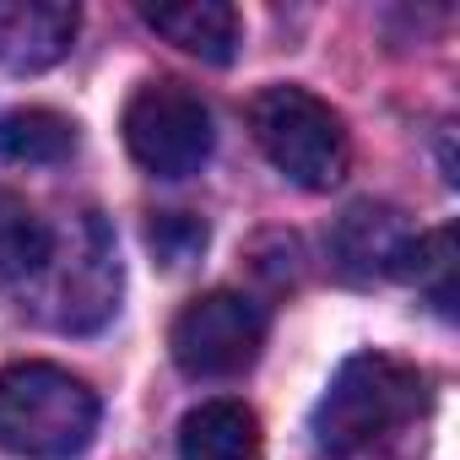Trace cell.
Segmentation results:
<instances>
[{
	"instance_id": "cell-1",
	"label": "cell",
	"mask_w": 460,
	"mask_h": 460,
	"mask_svg": "<svg viewBox=\"0 0 460 460\" xmlns=\"http://www.w3.org/2000/svg\"><path fill=\"white\" fill-rule=\"evenodd\" d=\"M422 406H428V379L411 363L390 352H358L331 374L325 395L314 401L309 444L320 460H358L390 433L411 428Z\"/></svg>"
},
{
	"instance_id": "cell-2",
	"label": "cell",
	"mask_w": 460,
	"mask_h": 460,
	"mask_svg": "<svg viewBox=\"0 0 460 460\" xmlns=\"http://www.w3.org/2000/svg\"><path fill=\"white\" fill-rule=\"evenodd\" d=\"M33 288V314L66 336H93L114 320L119 309V250H114V227L98 211L71 217L60 234L49 239V255L39 266Z\"/></svg>"
},
{
	"instance_id": "cell-3",
	"label": "cell",
	"mask_w": 460,
	"mask_h": 460,
	"mask_svg": "<svg viewBox=\"0 0 460 460\" xmlns=\"http://www.w3.org/2000/svg\"><path fill=\"white\" fill-rule=\"evenodd\" d=\"M98 433V395L55 363L0 368V449L17 460H71Z\"/></svg>"
},
{
	"instance_id": "cell-4",
	"label": "cell",
	"mask_w": 460,
	"mask_h": 460,
	"mask_svg": "<svg viewBox=\"0 0 460 460\" xmlns=\"http://www.w3.org/2000/svg\"><path fill=\"white\" fill-rule=\"evenodd\" d=\"M250 130L255 146L271 157L277 173H288L298 190H336L352 168V141L341 114L314 98L309 87H261L250 98Z\"/></svg>"
},
{
	"instance_id": "cell-5",
	"label": "cell",
	"mask_w": 460,
	"mask_h": 460,
	"mask_svg": "<svg viewBox=\"0 0 460 460\" xmlns=\"http://www.w3.org/2000/svg\"><path fill=\"white\" fill-rule=\"evenodd\" d=\"M211 109L184 82H146L125 103V146L157 179H190L211 157Z\"/></svg>"
},
{
	"instance_id": "cell-6",
	"label": "cell",
	"mask_w": 460,
	"mask_h": 460,
	"mask_svg": "<svg viewBox=\"0 0 460 460\" xmlns=\"http://www.w3.org/2000/svg\"><path fill=\"white\" fill-rule=\"evenodd\" d=\"M168 347H173V363L190 379H234L261 358L266 314H261L255 298L217 288V293H200L195 304L179 309V320L168 331Z\"/></svg>"
},
{
	"instance_id": "cell-7",
	"label": "cell",
	"mask_w": 460,
	"mask_h": 460,
	"mask_svg": "<svg viewBox=\"0 0 460 460\" xmlns=\"http://www.w3.org/2000/svg\"><path fill=\"white\" fill-rule=\"evenodd\" d=\"M411 222L385 206V200H358L336 217L331 227V261L347 282H379V277H401V261L411 250Z\"/></svg>"
},
{
	"instance_id": "cell-8",
	"label": "cell",
	"mask_w": 460,
	"mask_h": 460,
	"mask_svg": "<svg viewBox=\"0 0 460 460\" xmlns=\"http://www.w3.org/2000/svg\"><path fill=\"white\" fill-rule=\"evenodd\" d=\"M82 12L66 0H0V66L44 71L71 55Z\"/></svg>"
},
{
	"instance_id": "cell-9",
	"label": "cell",
	"mask_w": 460,
	"mask_h": 460,
	"mask_svg": "<svg viewBox=\"0 0 460 460\" xmlns=\"http://www.w3.org/2000/svg\"><path fill=\"white\" fill-rule=\"evenodd\" d=\"M141 17H146V28H152L157 39H168L173 49H184V55H195V60H206V66H227V60L239 55V44H244V22H239V12L227 6V0L146 6Z\"/></svg>"
},
{
	"instance_id": "cell-10",
	"label": "cell",
	"mask_w": 460,
	"mask_h": 460,
	"mask_svg": "<svg viewBox=\"0 0 460 460\" xmlns=\"http://www.w3.org/2000/svg\"><path fill=\"white\" fill-rule=\"evenodd\" d=\"M266 433L244 401H200L179 422V460H261Z\"/></svg>"
},
{
	"instance_id": "cell-11",
	"label": "cell",
	"mask_w": 460,
	"mask_h": 460,
	"mask_svg": "<svg viewBox=\"0 0 460 460\" xmlns=\"http://www.w3.org/2000/svg\"><path fill=\"white\" fill-rule=\"evenodd\" d=\"M49 239H55L49 222L17 190H0V288L33 282L49 255Z\"/></svg>"
},
{
	"instance_id": "cell-12",
	"label": "cell",
	"mask_w": 460,
	"mask_h": 460,
	"mask_svg": "<svg viewBox=\"0 0 460 460\" xmlns=\"http://www.w3.org/2000/svg\"><path fill=\"white\" fill-rule=\"evenodd\" d=\"M76 146V125L55 109H6L0 114V163H60Z\"/></svg>"
},
{
	"instance_id": "cell-13",
	"label": "cell",
	"mask_w": 460,
	"mask_h": 460,
	"mask_svg": "<svg viewBox=\"0 0 460 460\" xmlns=\"http://www.w3.org/2000/svg\"><path fill=\"white\" fill-rule=\"evenodd\" d=\"M401 282H417L444 320L455 314V227H433V234L411 239L401 261Z\"/></svg>"
},
{
	"instance_id": "cell-14",
	"label": "cell",
	"mask_w": 460,
	"mask_h": 460,
	"mask_svg": "<svg viewBox=\"0 0 460 460\" xmlns=\"http://www.w3.org/2000/svg\"><path fill=\"white\" fill-rule=\"evenodd\" d=\"M146 244H152V255L163 266H184V261H195L206 250V222L190 217V211H157L146 222Z\"/></svg>"
}]
</instances>
